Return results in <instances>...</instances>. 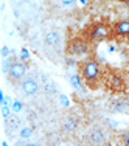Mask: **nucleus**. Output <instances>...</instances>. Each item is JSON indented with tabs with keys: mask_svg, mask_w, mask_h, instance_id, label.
Returning <instances> with one entry per match:
<instances>
[{
	"mask_svg": "<svg viewBox=\"0 0 129 146\" xmlns=\"http://www.w3.org/2000/svg\"><path fill=\"white\" fill-rule=\"evenodd\" d=\"M44 42L47 47H59V44H61V34L58 31H48L44 37Z\"/></svg>",
	"mask_w": 129,
	"mask_h": 146,
	"instance_id": "7",
	"label": "nucleus"
},
{
	"mask_svg": "<svg viewBox=\"0 0 129 146\" xmlns=\"http://www.w3.org/2000/svg\"><path fill=\"white\" fill-rule=\"evenodd\" d=\"M9 53H11V51H9L8 47H3V48H2V58H8Z\"/></svg>",
	"mask_w": 129,
	"mask_h": 146,
	"instance_id": "19",
	"label": "nucleus"
},
{
	"mask_svg": "<svg viewBox=\"0 0 129 146\" xmlns=\"http://www.w3.org/2000/svg\"><path fill=\"white\" fill-rule=\"evenodd\" d=\"M70 82H72V86H73V87H75L76 90L81 89V82H79L78 75H72V76H70Z\"/></svg>",
	"mask_w": 129,
	"mask_h": 146,
	"instance_id": "14",
	"label": "nucleus"
},
{
	"mask_svg": "<svg viewBox=\"0 0 129 146\" xmlns=\"http://www.w3.org/2000/svg\"><path fill=\"white\" fill-rule=\"evenodd\" d=\"M13 109H14V110H19V109H20V104H19V103H14V106H13Z\"/></svg>",
	"mask_w": 129,
	"mask_h": 146,
	"instance_id": "20",
	"label": "nucleus"
},
{
	"mask_svg": "<svg viewBox=\"0 0 129 146\" xmlns=\"http://www.w3.org/2000/svg\"><path fill=\"white\" fill-rule=\"evenodd\" d=\"M59 2H61L62 6H73L76 0H59Z\"/></svg>",
	"mask_w": 129,
	"mask_h": 146,
	"instance_id": "17",
	"label": "nucleus"
},
{
	"mask_svg": "<svg viewBox=\"0 0 129 146\" xmlns=\"http://www.w3.org/2000/svg\"><path fill=\"white\" fill-rule=\"evenodd\" d=\"M22 58H23V59H27V58H28V53H27V51H25V50H23V51H22Z\"/></svg>",
	"mask_w": 129,
	"mask_h": 146,
	"instance_id": "21",
	"label": "nucleus"
},
{
	"mask_svg": "<svg viewBox=\"0 0 129 146\" xmlns=\"http://www.w3.org/2000/svg\"><path fill=\"white\" fill-rule=\"evenodd\" d=\"M79 72H81V78L90 86L95 84L100 76V67L96 64V61H93V59L82 61L81 65H79Z\"/></svg>",
	"mask_w": 129,
	"mask_h": 146,
	"instance_id": "1",
	"label": "nucleus"
},
{
	"mask_svg": "<svg viewBox=\"0 0 129 146\" xmlns=\"http://www.w3.org/2000/svg\"><path fill=\"white\" fill-rule=\"evenodd\" d=\"M68 54L72 56H84L89 53V44L82 39H75L68 44Z\"/></svg>",
	"mask_w": 129,
	"mask_h": 146,
	"instance_id": "3",
	"label": "nucleus"
},
{
	"mask_svg": "<svg viewBox=\"0 0 129 146\" xmlns=\"http://www.w3.org/2000/svg\"><path fill=\"white\" fill-rule=\"evenodd\" d=\"M110 109L114 112H118V113H128L129 112V101L124 98L115 100V101L110 103Z\"/></svg>",
	"mask_w": 129,
	"mask_h": 146,
	"instance_id": "6",
	"label": "nucleus"
},
{
	"mask_svg": "<svg viewBox=\"0 0 129 146\" xmlns=\"http://www.w3.org/2000/svg\"><path fill=\"white\" fill-rule=\"evenodd\" d=\"M121 140H123V143H124V145H128V146H129V131H128V132H123V134H121Z\"/></svg>",
	"mask_w": 129,
	"mask_h": 146,
	"instance_id": "18",
	"label": "nucleus"
},
{
	"mask_svg": "<svg viewBox=\"0 0 129 146\" xmlns=\"http://www.w3.org/2000/svg\"><path fill=\"white\" fill-rule=\"evenodd\" d=\"M20 137L22 138H30L31 137V127H25L20 131Z\"/></svg>",
	"mask_w": 129,
	"mask_h": 146,
	"instance_id": "16",
	"label": "nucleus"
},
{
	"mask_svg": "<svg viewBox=\"0 0 129 146\" xmlns=\"http://www.w3.org/2000/svg\"><path fill=\"white\" fill-rule=\"evenodd\" d=\"M27 75V64H23L22 61H14L11 70L8 73V79L13 82L19 81V79H23Z\"/></svg>",
	"mask_w": 129,
	"mask_h": 146,
	"instance_id": "4",
	"label": "nucleus"
},
{
	"mask_svg": "<svg viewBox=\"0 0 129 146\" xmlns=\"http://www.w3.org/2000/svg\"><path fill=\"white\" fill-rule=\"evenodd\" d=\"M107 34H109V28H107V25H104V23H95V25L90 27L87 36H89V39L92 40V42H100V40L106 39Z\"/></svg>",
	"mask_w": 129,
	"mask_h": 146,
	"instance_id": "2",
	"label": "nucleus"
},
{
	"mask_svg": "<svg viewBox=\"0 0 129 146\" xmlns=\"http://www.w3.org/2000/svg\"><path fill=\"white\" fill-rule=\"evenodd\" d=\"M42 79L45 82V90H47V93L56 92V86H55V82H51V79H48V76H42Z\"/></svg>",
	"mask_w": 129,
	"mask_h": 146,
	"instance_id": "12",
	"label": "nucleus"
},
{
	"mask_svg": "<svg viewBox=\"0 0 129 146\" xmlns=\"http://www.w3.org/2000/svg\"><path fill=\"white\" fill-rule=\"evenodd\" d=\"M117 2H120V3H128L129 0H117Z\"/></svg>",
	"mask_w": 129,
	"mask_h": 146,
	"instance_id": "22",
	"label": "nucleus"
},
{
	"mask_svg": "<svg viewBox=\"0 0 129 146\" xmlns=\"http://www.w3.org/2000/svg\"><path fill=\"white\" fill-rule=\"evenodd\" d=\"M13 64H14V58L13 56H8V58H3V64H2V72L5 75H8L9 70H11Z\"/></svg>",
	"mask_w": 129,
	"mask_h": 146,
	"instance_id": "11",
	"label": "nucleus"
},
{
	"mask_svg": "<svg viewBox=\"0 0 129 146\" xmlns=\"http://www.w3.org/2000/svg\"><path fill=\"white\" fill-rule=\"evenodd\" d=\"M76 127H78V120H75V118H70V120H67L64 123V131H75Z\"/></svg>",
	"mask_w": 129,
	"mask_h": 146,
	"instance_id": "13",
	"label": "nucleus"
},
{
	"mask_svg": "<svg viewBox=\"0 0 129 146\" xmlns=\"http://www.w3.org/2000/svg\"><path fill=\"white\" fill-rule=\"evenodd\" d=\"M114 33L118 36H128L129 34V20H120L114 25Z\"/></svg>",
	"mask_w": 129,
	"mask_h": 146,
	"instance_id": "8",
	"label": "nucleus"
},
{
	"mask_svg": "<svg viewBox=\"0 0 129 146\" xmlns=\"http://www.w3.org/2000/svg\"><path fill=\"white\" fill-rule=\"evenodd\" d=\"M2 115H3V118H8L11 115V107L8 104H2Z\"/></svg>",
	"mask_w": 129,
	"mask_h": 146,
	"instance_id": "15",
	"label": "nucleus"
},
{
	"mask_svg": "<svg viewBox=\"0 0 129 146\" xmlns=\"http://www.w3.org/2000/svg\"><path fill=\"white\" fill-rule=\"evenodd\" d=\"M20 89H22V92L25 93V95L31 96V95H36V93L39 92L41 86L34 78H25L22 81V84H20Z\"/></svg>",
	"mask_w": 129,
	"mask_h": 146,
	"instance_id": "5",
	"label": "nucleus"
},
{
	"mask_svg": "<svg viewBox=\"0 0 129 146\" xmlns=\"http://www.w3.org/2000/svg\"><path fill=\"white\" fill-rule=\"evenodd\" d=\"M89 137H90V141L95 143V145H101V143H104V140H106V138H104V132L100 131V129H93L89 134Z\"/></svg>",
	"mask_w": 129,
	"mask_h": 146,
	"instance_id": "10",
	"label": "nucleus"
},
{
	"mask_svg": "<svg viewBox=\"0 0 129 146\" xmlns=\"http://www.w3.org/2000/svg\"><path fill=\"white\" fill-rule=\"evenodd\" d=\"M5 126H6V131L8 132H14L17 127L20 126V120H19V117H16V115H9L8 118H5Z\"/></svg>",
	"mask_w": 129,
	"mask_h": 146,
	"instance_id": "9",
	"label": "nucleus"
}]
</instances>
